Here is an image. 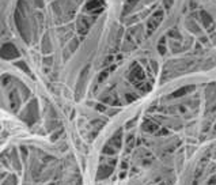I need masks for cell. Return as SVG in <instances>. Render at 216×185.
Here are the masks:
<instances>
[{
	"label": "cell",
	"mask_w": 216,
	"mask_h": 185,
	"mask_svg": "<svg viewBox=\"0 0 216 185\" xmlns=\"http://www.w3.org/2000/svg\"><path fill=\"white\" fill-rule=\"evenodd\" d=\"M16 132L14 120L11 118H0V150L7 144Z\"/></svg>",
	"instance_id": "cell-1"
}]
</instances>
